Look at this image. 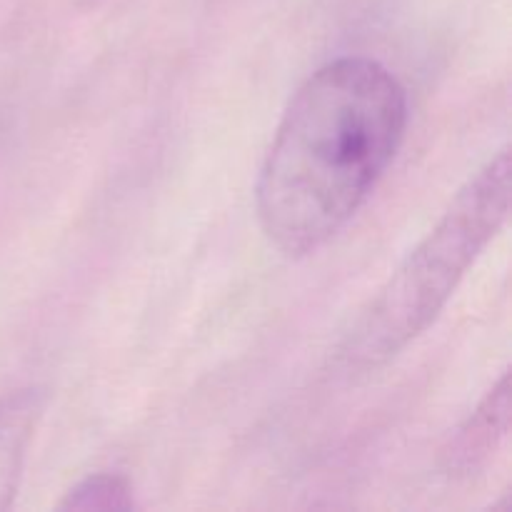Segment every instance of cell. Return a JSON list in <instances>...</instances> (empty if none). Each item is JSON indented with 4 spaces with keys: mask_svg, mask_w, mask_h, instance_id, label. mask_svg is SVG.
Segmentation results:
<instances>
[{
    "mask_svg": "<svg viewBox=\"0 0 512 512\" xmlns=\"http://www.w3.org/2000/svg\"><path fill=\"white\" fill-rule=\"evenodd\" d=\"M510 433V375L503 373L483 403L455 430L443 448L440 465L453 478H470L493 460Z\"/></svg>",
    "mask_w": 512,
    "mask_h": 512,
    "instance_id": "cell-3",
    "label": "cell"
},
{
    "mask_svg": "<svg viewBox=\"0 0 512 512\" xmlns=\"http://www.w3.org/2000/svg\"><path fill=\"white\" fill-rule=\"evenodd\" d=\"M408 93L383 63L345 55L290 98L255 188L260 228L288 258L333 240L393 163Z\"/></svg>",
    "mask_w": 512,
    "mask_h": 512,
    "instance_id": "cell-1",
    "label": "cell"
},
{
    "mask_svg": "<svg viewBox=\"0 0 512 512\" xmlns=\"http://www.w3.org/2000/svg\"><path fill=\"white\" fill-rule=\"evenodd\" d=\"M45 410L43 388H23L0 400V512L13 505L28 448Z\"/></svg>",
    "mask_w": 512,
    "mask_h": 512,
    "instance_id": "cell-4",
    "label": "cell"
},
{
    "mask_svg": "<svg viewBox=\"0 0 512 512\" xmlns=\"http://www.w3.org/2000/svg\"><path fill=\"white\" fill-rule=\"evenodd\" d=\"M510 148L488 160L448 205L433 230L405 255L340 345L355 373L380 368L435 323L510 213Z\"/></svg>",
    "mask_w": 512,
    "mask_h": 512,
    "instance_id": "cell-2",
    "label": "cell"
},
{
    "mask_svg": "<svg viewBox=\"0 0 512 512\" xmlns=\"http://www.w3.org/2000/svg\"><path fill=\"white\" fill-rule=\"evenodd\" d=\"M60 510H133V485L118 473L88 475L58 503Z\"/></svg>",
    "mask_w": 512,
    "mask_h": 512,
    "instance_id": "cell-5",
    "label": "cell"
}]
</instances>
